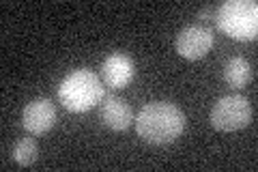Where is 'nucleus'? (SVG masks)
Segmentation results:
<instances>
[{"label": "nucleus", "mask_w": 258, "mask_h": 172, "mask_svg": "<svg viewBox=\"0 0 258 172\" xmlns=\"http://www.w3.org/2000/svg\"><path fill=\"white\" fill-rule=\"evenodd\" d=\"M136 132L149 144H170L183 134L185 114L170 101H151L136 117Z\"/></svg>", "instance_id": "f257e3e1"}, {"label": "nucleus", "mask_w": 258, "mask_h": 172, "mask_svg": "<svg viewBox=\"0 0 258 172\" xmlns=\"http://www.w3.org/2000/svg\"><path fill=\"white\" fill-rule=\"evenodd\" d=\"M106 97L103 82L91 69H76L64 76L58 86V99L69 112H86Z\"/></svg>", "instance_id": "f03ea898"}, {"label": "nucleus", "mask_w": 258, "mask_h": 172, "mask_svg": "<svg viewBox=\"0 0 258 172\" xmlns=\"http://www.w3.org/2000/svg\"><path fill=\"white\" fill-rule=\"evenodd\" d=\"M215 24L226 37L252 41L258 35V5L254 0H226L215 9Z\"/></svg>", "instance_id": "7ed1b4c3"}, {"label": "nucleus", "mask_w": 258, "mask_h": 172, "mask_svg": "<svg viewBox=\"0 0 258 172\" xmlns=\"http://www.w3.org/2000/svg\"><path fill=\"white\" fill-rule=\"evenodd\" d=\"M254 119V108L243 95H226L211 108V125L217 132H237L247 127Z\"/></svg>", "instance_id": "20e7f679"}, {"label": "nucleus", "mask_w": 258, "mask_h": 172, "mask_svg": "<svg viewBox=\"0 0 258 172\" xmlns=\"http://www.w3.org/2000/svg\"><path fill=\"white\" fill-rule=\"evenodd\" d=\"M213 30L209 26H200V24H189L179 30L176 35V52L183 59L198 61L213 47Z\"/></svg>", "instance_id": "39448f33"}, {"label": "nucleus", "mask_w": 258, "mask_h": 172, "mask_svg": "<svg viewBox=\"0 0 258 172\" xmlns=\"http://www.w3.org/2000/svg\"><path fill=\"white\" fill-rule=\"evenodd\" d=\"M56 123V105L47 97H37L22 112V125L30 136H43Z\"/></svg>", "instance_id": "423d86ee"}, {"label": "nucleus", "mask_w": 258, "mask_h": 172, "mask_svg": "<svg viewBox=\"0 0 258 172\" xmlns=\"http://www.w3.org/2000/svg\"><path fill=\"white\" fill-rule=\"evenodd\" d=\"M99 119L108 129H112V132H125V129H129V125L136 121L132 105L116 95H106L101 99Z\"/></svg>", "instance_id": "0eeeda50"}, {"label": "nucleus", "mask_w": 258, "mask_h": 172, "mask_svg": "<svg viewBox=\"0 0 258 172\" xmlns=\"http://www.w3.org/2000/svg\"><path fill=\"white\" fill-rule=\"evenodd\" d=\"M136 65L127 54H110L101 63V82L110 88H125L134 82Z\"/></svg>", "instance_id": "6e6552de"}, {"label": "nucleus", "mask_w": 258, "mask_h": 172, "mask_svg": "<svg viewBox=\"0 0 258 172\" xmlns=\"http://www.w3.org/2000/svg\"><path fill=\"white\" fill-rule=\"evenodd\" d=\"M252 78H254L252 65H249V61L241 59V56H235V59H230L224 65V80H226V84L232 88L247 86L249 82H252Z\"/></svg>", "instance_id": "1a4fd4ad"}, {"label": "nucleus", "mask_w": 258, "mask_h": 172, "mask_svg": "<svg viewBox=\"0 0 258 172\" xmlns=\"http://www.w3.org/2000/svg\"><path fill=\"white\" fill-rule=\"evenodd\" d=\"M39 157V144L32 140V138H22V140L15 142L13 146V159L20 163V166H32Z\"/></svg>", "instance_id": "9d476101"}, {"label": "nucleus", "mask_w": 258, "mask_h": 172, "mask_svg": "<svg viewBox=\"0 0 258 172\" xmlns=\"http://www.w3.org/2000/svg\"><path fill=\"white\" fill-rule=\"evenodd\" d=\"M198 20H215V7H205L198 11Z\"/></svg>", "instance_id": "9b49d317"}]
</instances>
